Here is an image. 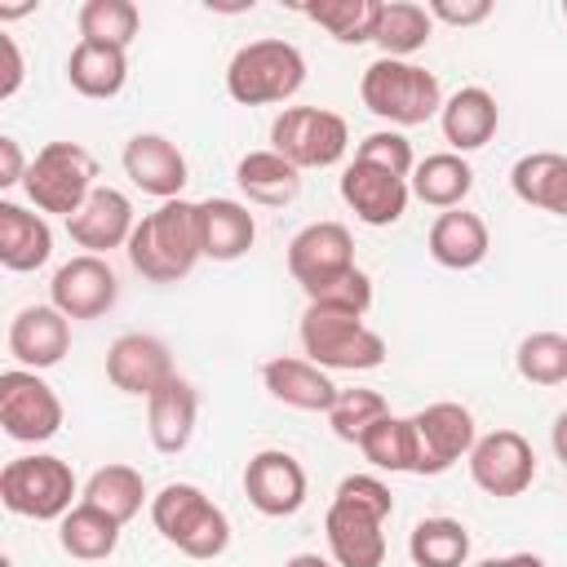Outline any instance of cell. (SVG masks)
Returning a JSON list of instances; mask_svg holds the SVG:
<instances>
[{"label":"cell","instance_id":"obj_3","mask_svg":"<svg viewBox=\"0 0 567 567\" xmlns=\"http://www.w3.org/2000/svg\"><path fill=\"white\" fill-rule=\"evenodd\" d=\"M359 97L390 128H416L443 111L439 75L416 66V62H399V58L368 62L359 75Z\"/></svg>","mask_w":567,"mask_h":567},{"label":"cell","instance_id":"obj_17","mask_svg":"<svg viewBox=\"0 0 567 567\" xmlns=\"http://www.w3.org/2000/svg\"><path fill=\"white\" fill-rule=\"evenodd\" d=\"M120 159H124L128 182L142 195H151L159 204L164 199H182V186H186L190 168H186V155L177 151V142H168L164 133H137V137H128Z\"/></svg>","mask_w":567,"mask_h":567},{"label":"cell","instance_id":"obj_24","mask_svg":"<svg viewBox=\"0 0 567 567\" xmlns=\"http://www.w3.org/2000/svg\"><path fill=\"white\" fill-rule=\"evenodd\" d=\"M49 257H53V230L44 213L0 199V266L13 275H27V270H40Z\"/></svg>","mask_w":567,"mask_h":567},{"label":"cell","instance_id":"obj_30","mask_svg":"<svg viewBox=\"0 0 567 567\" xmlns=\"http://www.w3.org/2000/svg\"><path fill=\"white\" fill-rule=\"evenodd\" d=\"M408 186H412V195H416L421 204L447 213V208H461L465 195L474 190V168H470L465 155H456V151H439V155H425V159L412 168Z\"/></svg>","mask_w":567,"mask_h":567},{"label":"cell","instance_id":"obj_14","mask_svg":"<svg viewBox=\"0 0 567 567\" xmlns=\"http://www.w3.org/2000/svg\"><path fill=\"white\" fill-rule=\"evenodd\" d=\"M306 470L284 447H261L244 465V496L266 518H292L306 505Z\"/></svg>","mask_w":567,"mask_h":567},{"label":"cell","instance_id":"obj_23","mask_svg":"<svg viewBox=\"0 0 567 567\" xmlns=\"http://www.w3.org/2000/svg\"><path fill=\"white\" fill-rule=\"evenodd\" d=\"M195 421H199V394L182 377H173L168 385H159L146 399V434H151L155 452H164V456L186 452V443L195 434Z\"/></svg>","mask_w":567,"mask_h":567},{"label":"cell","instance_id":"obj_36","mask_svg":"<svg viewBox=\"0 0 567 567\" xmlns=\"http://www.w3.org/2000/svg\"><path fill=\"white\" fill-rule=\"evenodd\" d=\"M301 18L319 22L337 44H368L381 18V0H315L301 4Z\"/></svg>","mask_w":567,"mask_h":567},{"label":"cell","instance_id":"obj_45","mask_svg":"<svg viewBox=\"0 0 567 567\" xmlns=\"http://www.w3.org/2000/svg\"><path fill=\"white\" fill-rule=\"evenodd\" d=\"M27 159H22V146H18V137H0V190H9V186H22L27 182Z\"/></svg>","mask_w":567,"mask_h":567},{"label":"cell","instance_id":"obj_35","mask_svg":"<svg viewBox=\"0 0 567 567\" xmlns=\"http://www.w3.org/2000/svg\"><path fill=\"white\" fill-rule=\"evenodd\" d=\"M359 452L372 470H390V474H412L416 470V430L412 416H381L363 439Z\"/></svg>","mask_w":567,"mask_h":567},{"label":"cell","instance_id":"obj_8","mask_svg":"<svg viewBox=\"0 0 567 567\" xmlns=\"http://www.w3.org/2000/svg\"><path fill=\"white\" fill-rule=\"evenodd\" d=\"M270 151L297 168H332L350 151V128L323 106H284L270 124Z\"/></svg>","mask_w":567,"mask_h":567},{"label":"cell","instance_id":"obj_20","mask_svg":"<svg viewBox=\"0 0 567 567\" xmlns=\"http://www.w3.org/2000/svg\"><path fill=\"white\" fill-rule=\"evenodd\" d=\"M261 385H266V394L275 403L297 408V412H323V416L341 394L332 372H323L319 363L297 359V354H279V359L261 363Z\"/></svg>","mask_w":567,"mask_h":567},{"label":"cell","instance_id":"obj_11","mask_svg":"<svg viewBox=\"0 0 567 567\" xmlns=\"http://www.w3.org/2000/svg\"><path fill=\"white\" fill-rule=\"evenodd\" d=\"M470 478L496 501L523 496L536 478V452L518 430H492L470 447Z\"/></svg>","mask_w":567,"mask_h":567},{"label":"cell","instance_id":"obj_25","mask_svg":"<svg viewBox=\"0 0 567 567\" xmlns=\"http://www.w3.org/2000/svg\"><path fill=\"white\" fill-rule=\"evenodd\" d=\"M195 208H199V244H204L208 261H239L252 248L257 221H252L248 204L213 195V199H199Z\"/></svg>","mask_w":567,"mask_h":567},{"label":"cell","instance_id":"obj_41","mask_svg":"<svg viewBox=\"0 0 567 567\" xmlns=\"http://www.w3.org/2000/svg\"><path fill=\"white\" fill-rule=\"evenodd\" d=\"M310 306H332V310H346V315H368V306H372V279H368V270H346V275H337L332 284H323V288H315L310 297H306Z\"/></svg>","mask_w":567,"mask_h":567},{"label":"cell","instance_id":"obj_40","mask_svg":"<svg viewBox=\"0 0 567 567\" xmlns=\"http://www.w3.org/2000/svg\"><path fill=\"white\" fill-rule=\"evenodd\" d=\"M354 159H363V164H372V168H385V173H394V177H412V168H416L412 142H408L399 128H377V133H368V137L354 146Z\"/></svg>","mask_w":567,"mask_h":567},{"label":"cell","instance_id":"obj_47","mask_svg":"<svg viewBox=\"0 0 567 567\" xmlns=\"http://www.w3.org/2000/svg\"><path fill=\"white\" fill-rule=\"evenodd\" d=\"M505 567H549L540 554H527V549H518V554H505Z\"/></svg>","mask_w":567,"mask_h":567},{"label":"cell","instance_id":"obj_32","mask_svg":"<svg viewBox=\"0 0 567 567\" xmlns=\"http://www.w3.org/2000/svg\"><path fill=\"white\" fill-rule=\"evenodd\" d=\"M80 501L106 509L115 523H128V518H137L142 505H146V478H142V470H133V465H124V461H111V465H97V470L89 474Z\"/></svg>","mask_w":567,"mask_h":567},{"label":"cell","instance_id":"obj_6","mask_svg":"<svg viewBox=\"0 0 567 567\" xmlns=\"http://www.w3.org/2000/svg\"><path fill=\"white\" fill-rule=\"evenodd\" d=\"M301 350L323 372H372L385 363V337L372 332L359 315L332 306H306L301 315Z\"/></svg>","mask_w":567,"mask_h":567},{"label":"cell","instance_id":"obj_29","mask_svg":"<svg viewBox=\"0 0 567 567\" xmlns=\"http://www.w3.org/2000/svg\"><path fill=\"white\" fill-rule=\"evenodd\" d=\"M66 80L80 97H93V102H106L124 89L128 80V49H115V44H97V40H80L66 58Z\"/></svg>","mask_w":567,"mask_h":567},{"label":"cell","instance_id":"obj_49","mask_svg":"<svg viewBox=\"0 0 567 567\" xmlns=\"http://www.w3.org/2000/svg\"><path fill=\"white\" fill-rule=\"evenodd\" d=\"M474 567H505V558H483V563H474Z\"/></svg>","mask_w":567,"mask_h":567},{"label":"cell","instance_id":"obj_27","mask_svg":"<svg viewBox=\"0 0 567 567\" xmlns=\"http://www.w3.org/2000/svg\"><path fill=\"white\" fill-rule=\"evenodd\" d=\"M235 186L248 195V204H261V208H284L301 195V168L288 164L279 151H248L239 164H235Z\"/></svg>","mask_w":567,"mask_h":567},{"label":"cell","instance_id":"obj_12","mask_svg":"<svg viewBox=\"0 0 567 567\" xmlns=\"http://www.w3.org/2000/svg\"><path fill=\"white\" fill-rule=\"evenodd\" d=\"M346 270H354V239L341 221H310L288 239V275L306 297Z\"/></svg>","mask_w":567,"mask_h":567},{"label":"cell","instance_id":"obj_28","mask_svg":"<svg viewBox=\"0 0 567 567\" xmlns=\"http://www.w3.org/2000/svg\"><path fill=\"white\" fill-rule=\"evenodd\" d=\"M509 186H514V195L527 208L567 217V155H558V151H532V155L514 159Z\"/></svg>","mask_w":567,"mask_h":567},{"label":"cell","instance_id":"obj_48","mask_svg":"<svg viewBox=\"0 0 567 567\" xmlns=\"http://www.w3.org/2000/svg\"><path fill=\"white\" fill-rule=\"evenodd\" d=\"M284 567H337L332 558H319V554H292Z\"/></svg>","mask_w":567,"mask_h":567},{"label":"cell","instance_id":"obj_18","mask_svg":"<svg viewBox=\"0 0 567 567\" xmlns=\"http://www.w3.org/2000/svg\"><path fill=\"white\" fill-rule=\"evenodd\" d=\"M341 199L363 226H394L408 213L412 186L408 177H394L385 168H372L363 159H350L341 173Z\"/></svg>","mask_w":567,"mask_h":567},{"label":"cell","instance_id":"obj_31","mask_svg":"<svg viewBox=\"0 0 567 567\" xmlns=\"http://www.w3.org/2000/svg\"><path fill=\"white\" fill-rule=\"evenodd\" d=\"M120 527H124V523H115L106 509L80 501V505L58 523V545H62V554H71V558H80V563H102V558L115 554Z\"/></svg>","mask_w":567,"mask_h":567},{"label":"cell","instance_id":"obj_16","mask_svg":"<svg viewBox=\"0 0 567 567\" xmlns=\"http://www.w3.org/2000/svg\"><path fill=\"white\" fill-rule=\"evenodd\" d=\"M133 226H137V213H133V199L115 186H97L84 208L75 217H66V235L75 248L93 252V257H106L111 248H128L133 239Z\"/></svg>","mask_w":567,"mask_h":567},{"label":"cell","instance_id":"obj_13","mask_svg":"<svg viewBox=\"0 0 567 567\" xmlns=\"http://www.w3.org/2000/svg\"><path fill=\"white\" fill-rule=\"evenodd\" d=\"M120 297V279L106 257L75 252L62 261L49 279V306H58L66 319H102Z\"/></svg>","mask_w":567,"mask_h":567},{"label":"cell","instance_id":"obj_5","mask_svg":"<svg viewBox=\"0 0 567 567\" xmlns=\"http://www.w3.org/2000/svg\"><path fill=\"white\" fill-rule=\"evenodd\" d=\"M84 496L75 483V470L62 456L49 452H31V456H13L0 470V501L9 514L18 518H35V523H62Z\"/></svg>","mask_w":567,"mask_h":567},{"label":"cell","instance_id":"obj_26","mask_svg":"<svg viewBox=\"0 0 567 567\" xmlns=\"http://www.w3.org/2000/svg\"><path fill=\"white\" fill-rule=\"evenodd\" d=\"M430 257L443 266V270H474L487 248H492V235H487V221L470 208H447L434 217L430 226V239H425Z\"/></svg>","mask_w":567,"mask_h":567},{"label":"cell","instance_id":"obj_50","mask_svg":"<svg viewBox=\"0 0 567 567\" xmlns=\"http://www.w3.org/2000/svg\"><path fill=\"white\" fill-rule=\"evenodd\" d=\"M563 18H567V0H563Z\"/></svg>","mask_w":567,"mask_h":567},{"label":"cell","instance_id":"obj_10","mask_svg":"<svg viewBox=\"0 0 567 567\" xmlns=\"http://www.w3.org/2000/svg\"><path fill=\"white\" fill-rule=\"evenodd\" d=\"M412 430H416V470L412 474H447L478 443L474 412L465 403H452V399L421 408L412 416Z\"/></svg>","mask_w":567,"mask_h":567},{"label":"cell","instance_id":"obj_2","mask_svg":"<svg viewBox=\"0 0 567 567\" xmlns=\"http://www.w3.org/2000/svg\"><path fill=\"white\" fill-rule=\"evenodd\" d=\"M151 523L155 532L186 558H217L230 545V518L226 509L195 483H164L151 496Z\"/></svg>","mask_w":567,"mask_h":567},{"label":"cell","instance_id":"obj_38","mask_svg":"<svg viewBox=\"0 0 567 567\" xmlns=\"http://www.w3.org/2000/svg\"><path fill=\"white\" fill-rule=\"evenodd\" d=\"M518 377L532 385H563L567 381V337L563 332H527L518 341Z\"/></svg>","mask_w":567,"mask_h":567},{"label":"cell","instance_id":"obj_46","mask_svg":"<svg viewBox=\"0 0 567 567\" xmlns=\"http://www.w3.org/2000/svg\"><path fill=\"white\" fill-rule=\"evenodd\" d=\"M549 443H554V456L567 465V412H558V421H554V434H549Z\"/></svg>","mask_w":567,"mask_h":567},{"label":"cell","instance_id":"obj_39","mask_svg":"<svg viewBox=\"0 0 567 567\" xmlns=\"http://www.w3.org/2000/svg\"><path fill=\"white\" fill-rule=\"evenodd\" d=\"M381 416H390V408H385V399H381L377 390H341L337 403L328 408L332 434H337L341 443H354V447H359V439H363Z\"/></svg>","mask_w":567,"mask_h":567},{"label":"cell","instance_id":"obj_34","mask_svg":"<svg viewBox=\"0 0 567 567\" xmlns=\"http://www.w3.org/2000/svg\"><path fill=\"white\" fill-rule=\"evenodd\" d=\"M408 554L416 567H465L470 563V532L461 518H447V514L421 518L408 536Z\"/></svg>","mask_w":567,"mask_h":567},{"label":"cell","instance_id":"obj_22","mask_svg":"<svg viewBox=\"0 0 567 567\" xmlns=\"http://www.w3.org/2000/svg\"><path fill=\"white\" fill-rule=\"evenodd\" d=\"M496 124H501V106H496V97L483 84H465L452 97H443L439 128H443V142L456 155H470V151L487 146L492 133H496Z\"/></svg>","mask_w":567,"mask_h":567},{"label":"cell","instance_id":"obj_4","mask_svg":"<svg viewBox=\"0 0 567 567\" xmlns=\"http://www.w3.org/2000/svg\"><path fill=\"white\" fill-rule=\"evenodd\" d=\"M306 84V58L292 40H248L226 66V93L239 106H275L297 97Z\"/></svg>","mask_w":567,"mask_h":567},{"label":"cell","instance_id":"obj_37","mask_svg":"<svg viewBox=\"0 0 567 567\" xmlns=\"http://www.w3.org/2000/svg\"><path fill=\"white\" fill-rule=\"evenodd\" d=\"M75 27H80V40L128 49L137 27H142V13L133 0H84L75 13Z\"/></svg>","mask_w":567,"mask_h":567},{"label":"cell","instance_id":"obj_21","mask_svg":"<svg viewBox=\"0 0 567 567\" xmlns=\"http://www.w3.org/2000/svg\"><path fill=\"white\" fill-rule=\"evenodd\" d=\"M385 523L368 509H354L346 501H332L323 514L328 554L337 567H381L385 563Z\"/></svg>","mask_w":567,"mask_h":567},{"label":"cell","instance_id":"obj_7","mask_svg":"<svg viewBox=\"0 0 567 567\" xmlns=\"http://www.w3.org/2000/svg\"><path fill=\"white\" fill-rule=\"evenodd\" d=\"M22 190L35 204V213L75 217L84 199L97 190V159L80 142H49L35 151Z\"/></svg>","mask_w":567,"mask_h":567},{"label":"cell","instance_id":"obj_33","mask_svg":"<svg viewBox=\"0 0 567 567\" xmlns=\"http://www.w3.org/2000/svg\"><path fill=\"white\" fill-rule=\"evenodd\" d=\"M434 35V18L425 4H412V0H390L381 4V18H377V31H372V44L381 49V58H399L408 62L416 49H425V40Z\"/></svg>","mask_w":567,"mask_h":567},{"label":"cell","instance_id":"obj_44","mask_svg":"<svg viewBox=\"0 0 567 567\" xmlns=\"http://www.w3.org/2000/svg\"><path fill=\"white\" fill-rule=\"evenodd\" d=\"M0 58H4V71H0V102L13 97L22 89V75H27V62H22V49L9 31H0Z\"/></svg>","mask_w":567,"mask_h":567},{"label":"cell","instance_id":"obj_9","mask_svg":"<svg viewBox=\"0 0 567 567\" xmlns=\"http://www.w3.org/2000/svg\"><path fill=\"white\" fill-rule=\"evenodd\" d=\"M0 425L13 443H49L62 430V399L40 372H0Z\"/></svg>","mask_w":567,"mask_h":567},{"label":"cell","instance_id":"obj_15","mask_svg":"<svg viewBox=\"0 0 567 567\" xmlns=\"http://www.w3.org/2000/svg\"><path fill=\"white\" fill-rule=\"evenodd\" d=\"M177 372H173V354L159 337L151 332H124L111 341L106 350V381L124 394H137V399H151L159 385H168Z\"/></svg>","mask_w":567,"mask_h":567},{"label":"cell","instance_id":"obj_43","mask_svg":"<svg viewBox=\"0 0 567 567\" xmlns=\"http://www.w3.org/2000/svg\"><path fill=\"white\" fill-rule=\"evenodd\" d=\"M425 9L434 22H447V27H478L492 18V0H430Z\"/></svg>","mask_w":567,"mask_h":567},{"label":"cell","instance_id":"obj_42","mask_svg":"<svg viewBox=\"0 0 567 567\" xmlns=\"http://www.w3.org/2000/svg\"><path fill=\"white\" fill-rule=\"evenodd\" d=\"M332 501H346V505H354V509H368V514H377L381 523L394 514V496H390V487L377 478V474H346L341 483H337V496Z\"/></svg>","mask_w":567,"mask_h":567},{"label":"cell","instance_id":"obj_19","mask_svg":"<svg viewBox=\"0 0 567 567\" xmlns=\"http://www.w3.org/2000/svg\"><path fill=\"white\" fill-rule=\"evenodd\" d=\"M71 350V319L58 306H22L9 323V354L27 372L62 363Z\"/></svg>","mask_w":567,"mask_h":567},{"label":"cell","instance_id":"obj_1","mask_svg":"<svg viewBox=\"0 0 567 567\" xmlns=\"http://www.w3.org/2000/svg\"><path fill=\"white\" fill-rule=\"evenodd\" d=\"M128 261L142 279L151 284H177L195 270L204 257L199 244V208L190 199H164L155 213L137 217L133 239H128Z\"/></svg>","mask_w":567,"mask_h":567}]
</instances>
